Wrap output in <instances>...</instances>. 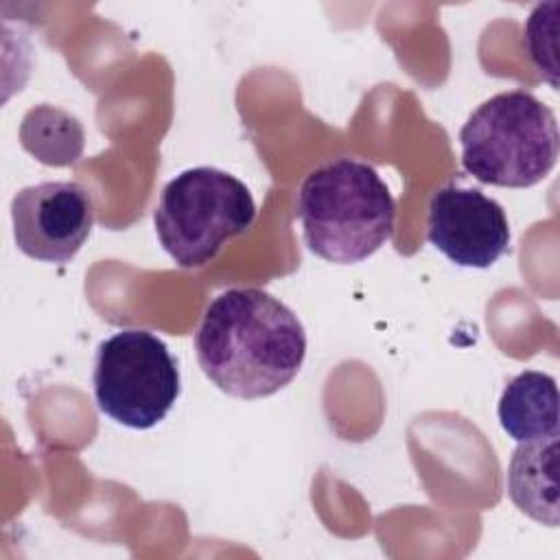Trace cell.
<instances>
[{
  "label": "cell",
  "mask_w": 560,
  "mask_h": 560,
  "mask_svg": "<svg viewBox=\"0 0 560 560\" xmlns=\"http://www.w3.org/2000/svg\"><path fill=\"white\" fill-rule=\"evenodd\" d=\"M203 374L236 398H265L289 385L306 357V332L298 315L262 289L219 293L195 332Z\"/></svg>",
  "instance_id": "1"
},
{
  "label": "cell",
  "mask_w": 560,
  "mask_h": 560,
  "mask_svg": "<svg viewBox=\"0 0 560 560\" xmlns=\"http://www.w3.org/2000/svg\"><path fill=\"white\" fill-rule=\"evenodd\" d=\"M295 212L315 256L352 265L392 238L396 203L370 164L341 158L306 175Z\"/></svg>",
  "instance_id": "2"
},
{
  "label": "cell",
  "mask_w": 560,
  "mask_h": 560,
  "mask_svg": "<svg viewBox=\"0 0 560 560\" xmlns=\"http://www.w3.org/2000/svg\"><path fill=\"white\" fill-rule=\"evenodd\" d=\"M462 164L483 184L527 188L558 160L556 114L532 92L510 90L483 101L459 131Z\"/></svg>",
  "instance_id": "3"
},
{
  "label": "cell",
  "mask_w": 560,
  "mask_h": 560,
  "mask_svg": "<svg viewBox=\"0 0 560 560\" xmlns=\"http://www.w3.org/2000/svg\"><path fill=\"white\" fill-rule=\"evenodd\" d=\"M254 217L256 203L241 179L212 166H195L162 188L153 223L164 252L179 267L192 269L210 262Z\"/></svg>",
  "instance_id": "4"
},
{
  "label": "cell",
  "mask_w": 560,
  "mask_h": 560,
  "mask_svg": "<svg viewBox=\"0 0 560 560\" xmlns=\"http://www.w3.org/2000/svg\"><path fill=\"white\" fill-rule=\"evenodd\" d=\"M92 385L98 409L129 429L162 422L182 389L179 368L166 343L140 328L101 341Z\"/></svg>",
  "instance_id": "5"
},
{
  "label": "cell",
  "mask_w": 560,
  "mask_h": 560,
  "mask_svg": "<svg viewBox=\"0 0 560 560\" xmlns=\"http://www.w3.org/2000/svg\"><path fill=\"white\" fill-rule=\"evenodd\" d=\"M13 238L22 254L42 262H70L94 225V203L77 182H42L11 201Z\"/></svg>",
  "instance_id": "6"
},
{
  "label": "cell",
  "mask_w": 560,
  "mask_h": 560,
  "mask_svg": "<svg viewBox=\"0 0 560 560\" xmlns=\"http://www.w3.org/2000/svg\"><path fill=\"white\" fill-rule=\"evenodd\" d=\"M427 236L451 262L486 269L510 252L503 208L477 188L448 184L433 192Z\"/></svg>",
  "instance_id": "7"
},
{
  "label": "cell",
  "mask_w": 560,
  "mask_h": 560,
  "mask_svg": "<svg viewBox=\"0 0 560 560\" xmlns=\"http://www.w3.org/2000/svg\"><path fill=\"white\" fill-rule=\"evenodd\" d=\"M558 438L518 442L508 466V494L529 518L556 527L558 501Z\"/></svg>",
  "instance_id": "8"
},
{
  "label": "cell",
  "mask_w": 560,
  "mask_h": 560,
  "mask_svg": "<svg viewBox=\"0 0 560 560\" xmlns=\"http://www.w3.org/2000/svg\"><path fill=\"white\" fill-rule=\"evenodd\" d=\"M499 422L516 442H538L560 435L556 378L525 370L516 374L499 398Z\"/></svg>",
  "instance_id": "9"
},
{
  "label": "cell",
  "mask_w": 560,
  "mask_h": 560,
  "mask_svg": "<svg viewBox=\"0 0 560 560\" xmlns=\"http://www.w3.org/2000/svg\"><path fill=\"white\" fill-rule=\"evenodd\" d=\"M22 147L48 166H70L77 164L85 133L77 116L52 105L31 107L20 125Z\"/></svg>",
  "instance_id": "10"
}]
</instances>
